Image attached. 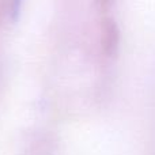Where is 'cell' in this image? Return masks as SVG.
I'll return each instance as SVG.
<instances>
[{"label":"cell","instance_id":"2","mask_svg":"<svg viewBox=\"0 0 155 155\" xmlns=\"http://www.w3.org/2000/svg\"><path fill=\"white\" fill-rule=\"evenodd\" d=\"M22 2L23 0H11V5H10V14L12 16V19H16L21 12V7H22Z\"/></svg>","mask_w":155,"mask_h":155},{"label":"cell","instance_id":"1","mask_svg":"<svg viewBox=\"0 0 155 155\" xmlns=\"http://www.w3.org/2000/svg\"><path fill=\"white\" fill-rule=\"evenodd\" d=\"M102 42H104V46L106 49V52H113L117 46L118 42V30L116 27L114 22L109 21L106 22L104 27V38H102Z\"/></svg>","mask_w":155,"mask_h":155}]
</instances>
